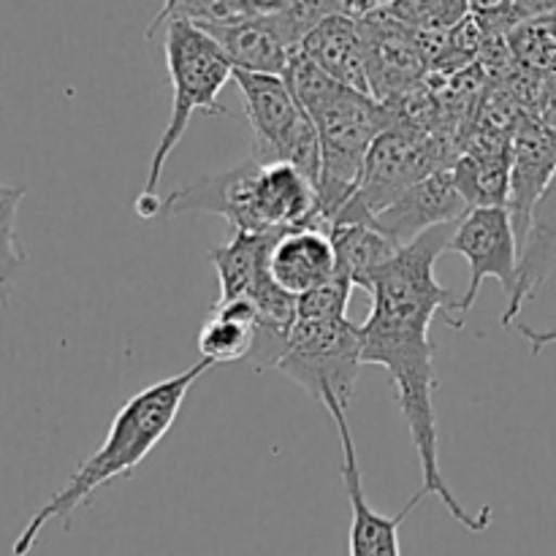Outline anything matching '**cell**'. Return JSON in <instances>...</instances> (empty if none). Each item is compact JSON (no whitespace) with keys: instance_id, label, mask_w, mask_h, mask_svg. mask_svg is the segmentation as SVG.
Listing matches in <instances>:
<instances>
[{"instance_id":"cell-1","label":"cell","mask_w":556,"mask_h":556,"mask_svg":"<svg viewBox=\"0 0 556 556\" xmlns=\"http://www.w3.org/2000/svg\"><path fill=\"white\" fill-rule=\"evenodd\" d=\"M456 223L429 228L400 250L383 269L369 277L364 291L372 296V313L358 326L362 331V364H375L389 372L396 405L410 429L413 445L421 467V489L440 497L451 516L465 530L483 532L492 525V508L470 514L445 483L440 470L438 416H434V342L429 337L432 320L445 313L448 326H456L459 296L440 286L434 264L448 250Z\"/></svg>"},{"instance_id":"cell-2","label":"cell","mask_w":556,"mask_h":556,"mask_svg":"<svg viewBox=\"0 0 556 556\" xmlns=\"http://www.w3.org/2000/svg\"><path fill=\"white\" fill-rule=\"evenodd\" d=\"M206 369H210V364L195 362L193 367H188L185 372L155 380V383L136 391V394L119 407L117 416L112 418V427H109L106 440H103L101 448H98L90 459L81 462L79 470L71 476V481L65 483L47 505H41V508L36 510V516L27 521L25 530H22L20 538L14 541V548H11L14 556L30 554L38 535H41L43 527H47L49 521H68L71 516H74V510H79L81 505L90 503V497L98 489L109 486V483L117 481V478L130 476V472L155 451V445L166 438V432L174 427L179 410H182L190 386H193Z\"/></svg>"},{"instance_id":"cell-3","label":"cell","mask_w":556,"mask_h":556,"mask_svg":"<svg viewBox=\"0 0 556 556\" xmlns=\"http://www.w3.org/2000/svg\"><path fill=\"white\" fill-rule=\"evenodd\" d=\"M282 79L318 130V201L320 215L331 228L342 206L356 193L372 144L383 130L394 125V112L378 98L337 81L302 49L291 54Z\"/></svg>"},{"instance_id":"cell-4","label":"cell","mask_w":556,"mask_h":556,"mask_svg":"<svg viewBox=\"0 0 556 556\" xmlns=\"http://www.w3.org/2000/svg\"><path fill=\"white\" fill-rule=\"evenodd\" d=\"M163 52H166L174 101L166 130H163L161 141H157L155 152L150 157L147 182L141 188L139 199H136V212H139L141 220H157V210H161L157 188H161L163 168H166L168 157L182 141L190 117L195 112L226 114V106H220L217 98H220L228 79H233V65L228 54L223 52L220 43L204 27L190 20L166 22Z\"/></svg>"},{"instance_id":"cell-5","label":"cell","mask_w":556,"mask_h":556,"mask_svg":"<svg viewBox=\"0 0 556 556\" xmlns=\"http://www.w3.org/2000/svg\"><path fill=\"white\" fill-rule=\"evenodd\" d=\"M459 155L462 150L456 136L432 134V130L413 128L394 119V125L383 130L369 150L356 193L342 206L334 223L372 220L410 185L429 174L451 168Z\"/></svg>"},{"instance_id":"cell-6","label":"cell","mask_w":556,"mask_h":556,"mask_svg":"<svg viewBox=\"0 0 556 556\" xmlns=\"http://www.w3.org/2000/svg\"><path fill=\"white\" fill-rule=\"evenodd\" d=\"M253 128V157L264 163H291L318 188L320 139L313 119L293 98L282 76L233 71Z\"/></svg>"},{"instance_id":"cell-7","label":"cell","mask_w":556,"mask_h":556,"mask_svg":"<svg viewBox=\"0 0 556 556\" xmlns=\"http://www.w3.org/2000/svg\"><path fill=\"white\" fill-rule=\"evenodd\" d=\"M362 367V331L348 315L342 318H296L286 356L275 372L324 402L337 396L351 407L356 375Z\"/></svg>"},{"instance_id":"cell-8","label":"cell","mask_w":556,"mask_h":556,"mask_svg":"<svg viewBox=\"0 0 556 556\" xmlns=\"http://www.w3.org/2000/svg\"><path fill=\"white\" fill-rule=\"evenodd\" d=\"M448 250L465 255L467 264H470V282H467V291L462 293L459 304H456V326L462 329L467 313L476 304L483 280L494 277L503 286V291L508 293V299L519 288L521 248L510 212L505 206L470 210L456 223Z\"/></svg>"},{"instance_id":"cell-9","label":"cell","mask_w":556,"mask_h":556,"mask_svg":"<svg viewBox=\"0 0 556 556\" xmlns=\"http://www.w3.org/2000/svg\"><path fill=\"white\" fill-rule=\"evenodd\" d=\"M324 407L334 418L337 434L342 445V483H345L348 503H351V532H348V554L351 556H402L400 548V527L407 516L429 497L424 489H418L400 514L383 516L369 505L367 492L362 483V467H358L356 440H353L351 424H348V407L337 396H326Z\"/></svg>"},{"instance_id":"cell-10","label":"cell","mask_w":556,"mask_h":556,"mask_svg":"<svg viewBox=\"0 0 556 556\" xmlns=\"http://www.w3.org/2000/svg\"><path fill=\"white\" fill-rule=\"evenodd\" d=\"M358 25L364 38L369 96L389 106L427 79L429 63L416 30L389 14L364 16Z\"/></svg>"},{"instance_id":"cell-11","label":"cell","mask_w":556,"mask_h":556,"mask_svg":"<svg viewBox=\"0 0 556 556\" xmlns=\"http://www.w3.org/2000/svg\"><path fill=\"white\" fill-rule=\"evenodd\" d=\"M467 212H470V206L456 190L451 168H443V172H434L410 185L400 199L391 201L383 212H378L367 223L380 228L402 250L413 239L427 233L429 228L459 223Z\"/></svg>"},{"instance_id":"cell-12","label":"cell","mask_w":556,"mask_h":556,"mask_svg":"<svg viewBox=\"0 0 556 556\" xmlns=\"http://www.w3.org/2000/svg\"><path fill=\"white\" fill-rule=\"evenodd\" d=\"M556 172V134L535 114L521 112L510 141V199L508 212L514 220L519 248L530 231L532 210Z\"/></svg>"},{"instance_id":"cell-13","label":"cell","mask_w":556,"mask_h":556,"mask_svg":"<svg viewBox=\"0 0 556 556\" xmlns=\"http://www.w3.org/2000/svg\"><path fill=\"white\" fill-rule=\"evenodd\" d=\"M269 275L291 296H304L337 277L329 228L307 226L282 231L269 250Z\"/></svg>"},{"instance_id":"cell-14","label":"cell","mask_w":556,"mask_h":556,"mask_svg":"<svg viewBox=\"0 0 556 556\" xmlns=\"http://www.w3.org/2000/svg\"><path fill=\"white\" fill-rule=\"evenodd\" d=\"M204 27L223 47L231 60L233 71L250 74H286V65L299 47H293L286 33L277 25L275 14L239 16L228 22H206Z\"/></svg>"},{"instance_id":"cell-15","label":"cell","mask_w":556,"mask_h":556,"mask_svg":"<svg viewBox=\"0 0 556 556\" xmlns=\"http://www.w3.org/2000/svg\"><path fill=\"white\" fill-rule=\"evenodd\" d=\"M299 49L337 81L369 96L362 25L353 14L340 11V14L326 16L302 38Z\"/></svg>"},{"instance_id":"cell-16","label":"cell","mask_w":556,"mask_h":556,"mask_svg":"<svg viewBox=\"0 0 556 556\" xmlns=\"http://www.w3.org/2000/svg\"><path fill=\"white\" fill-rule=\"evenodd\" d=\"M556 269V172L548 179L546 190L532 210L530 231L521 244L519 261V288L508 299V309L503 315V326H510L519 318L521 307L538 293V288L552 277Z\"/></svg>"},{"instance_id":"cell-17","label":"cell","mask_w":556,"mask_h":556,"mask_svg":"<svg viewBox=\"0 0 556 556\" xmlns=\"http://www.w3.org/2000/svg\"><path fill=\"white\" fill-rule=\"evenodd\" d=\"M282 231L250 233L233 231L228 242L215 244L210 250V261L215 266L220 296L217 302H231V299H250L261 277L269 271V250Z\"/></svg>"},{"instance_id":"cell-18","label":"cell","mask_w":556,"mask_h":556,"mask_svg":"<svg viewBox=\"0 0 556 556\" xmlns=\"http://www.w3.org/2000/svg\"><path fill=\"white\" fill-rule=\"evenodd\" d=\"M255 326H258V307L250 299H231V302H215L204 326L199 331L201 362L231 364L248 362L255 342Z\"/></svg>"},{"instance_id":"cell-19","label":"cell","mask_w":556,"mask_h":556,"mask_svg":"<svg viewBox=\"0 0 556 556\" xmlns=\"http://www.w3.org/2000/svg\"><path fill=\"white\" fill-rule=\"evenodd\" d=\"M329 239L334 248L337 275L353 288H367L369 277L400 253V248L372 223H331Z\"/></svg>"},{"instance_id":"cell-20","label":"cell","mask_w":556,"mask_h":556,"mask_svg":"<svg viewBox=\"0 0 556 556\" xmlns=\"http://www.w3.org/2000/svg\"><path fill=\"white\" fill-rule=\"evenodd\" d=\"M451 179L470 210L505 206L510 199V147L494 152H462L451 166Z\"/></svg>"},{"instance_id":"cell-21","label":"cell","mask_w":556,"mask_h":556,"mask_svg":"<svg viewBox=\"0 0 556 556\" xmlns=\"http://www.w3.org/2000/svg\"><path fill=\"white\" fill-rule=\"evenodd\" d=\"M25 195L27 188L0 182V307L9 304L11 291L25 269V250L16 233V212Z\"/></svg>"},{"instance_id":"cell-22","label":"cell","mask_w":556,"mask_h":556,"mask_svg":"<svg viewBox=\"0 0 556 556\" xmlns=\"http://www.w3.org/2000/svg\"><path fill=\"white\" fill-rule=\"evenodd\" d=\"M470 14L467 0H396L389 16L418 33H448Z\"/></svg>"},{"instance_id":"cell-23","label":"cell","mask_w":556,"mask_h":556,"mask_svg":"<svg viewBox=\"0 0 556 556\" xmlns=\"http://www.w3.org/2000/svg\"><path fill=\"white\" fill-rule=\"evenodd\" d=\"M340 11L345 9L337 0H282L280 11H275V20L288 41L299 47L315 25H320L326 16L340 14Z\"/></svg>"},{"instance_id":"cell-24","label":"cell","mask_w":556,"mask_h":556,"mask_svg":"<svg viewBox=\"0 0 556 556\" xmlns=\"http://www.w3.org/2000/svg\"><path fill=\"white\" fill-rule=\"evenodd\" d=\"M351 291V282L337 275L326 286L296 299V318H342V315H348Z\"/></svg>"},{"instance_id":"cell-25","label":"cell","mask_w":556,"mask_h":556,"mask_svg":"<svg viewBox=\"0 0 556 556\" xmlns=\"http://www.w3.org/2000/svg\"><path fill=\"white\" fill-rule=\"evenodd\" d=\"M521 337L530 342V351L532 356H541L548 345H556V324L548 326V329H532V326H519Z\"/></svg>"},{"instance_id":"cell-26","label":"cell","mask_w":556,"mask_h":556,"mask_svg":"<svg viewBox=\"0 0 556 556\" xmlns=\"http://www.w3.org/2000/svg\"><path fill=\"white\" fill-rule=\"evenodd\" d=\"M396 0H356L351 9V14L356 20H364V16H375V14H389L394 9Z\"/></svg>"},{"instance_id":"cell-27","label":"cell","mask_w":556,"mask_h":556,"mask_svg":"<svg viewBox=\"0 0 556 556\" xmlns=\"http://www.w3.org/2000/svg\"><path fill=\"white\" fill-rule=\"evenodd\" d=\"M470 3V11L478 16H492V14H500V11L505 9V3L508 0H467Z\"/></svg>"},{"instance_id":"cell-28","label":"cell","mask_w":556,"mask_h":556,"mask_svg":"<svg viewBox=\"0 0 556 556\" xmlns=\"http://www.w3.org/2000/svg\"><path fill=\"white\" fill-rule=\"evenodd\" d=\"M337 3H340L342 9H345L348 14H351V9H353V3H356V0H337Z\"/></svg>"}]
</instances>
